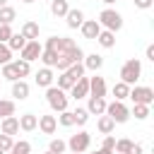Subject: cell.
Here are the masks:
<instances>
[{"label":"cell","mask_w":154,"mask_h":154,"mask_svg":"<svg viewBox=\"0 0 154 154\" xmlns=\"http://www.w3.org/2000/svg\"><path fill=\"white\" fill-rule=\"evenodd\" d=\"M96 22L101 24V29H108V31H113V34L123 29V17H120V12H116V10H111V7L101 10V14H99Z\"/></svg>","instance_id":"6da1fadb"},{"label":"cell","mask_w":154,"mask_h":154,"mask_svg":"<svg viewBox=\"0 0 154 154\" xmlns=\"http://www.w3.org/2000/svg\"><path fill=\"white\" fill-rule=\"evenodd\" d=\"M140 75H142V63H140L137 58H130V60L123 63V67H120V82L135 84V82L140 79Z\"/></svg>","instance_id":"7a4b0ae2"},{"label":"cell","mask_w":154,"mask_h":154,"mask_svg":"<svg viewBox=\"0 0 154 154\" xmlns=\"http://www.w3.org/2000/svg\"><path fill=\"white\" fill-rule=\"evenodd\" d=\"M46 101H48V106L53 108V111H65L67 108V94L60 89V87H46Z\"/></svg>","instance_id":"3957f363"},{"label":"cell","mask_w":154,"mask_h":154,"mask_svg":"<svg viewBox=\"0 0 154 154\" xmlns=\"http://www.w3.org/2000/svg\"><path fill=\"white\" fill-rule=\"evenodd\" d=\"M106 116L113 118V123H128L130 118V108L123 103V101H113V103H106Z\"/></svg>","instance_id":"277c9868"},{"label":"cell","mask_w":154,"mask_h":154,"mask_svg":"<svg viewBox=\"0 0 154 154\" xmlns=\"http://www.w3.org/2000/svg\"><path fill=\"white\" fill-rule=\"evenodd\" d=\"M89 144H91V135L89 132H77V135H72L70 140H67V147H70V152H87L89 149Z\"/></svg>","instance_id":"5b68a950"},{"label":"cell","mask_w":154,"mask_h":154,"mask_svg":"<svg viewBox=\"0 0 154 154\" xmlns=\"http://www.w3.org/2000/svg\"><path fill=\"white\" fill-rule=\"evenodd\" d=\"M128 96H130L135 103H147V106H149V103L154 101V89H152V87H132Z\"/></svg>","instance_id":"8992f818"},{"label":"cell","mask_w":154,"mask_h":154,"mask_svg":"<svg viewBox=\"0 0 154 154\" xmlns=\"http://www.w3.org/2000/svg\"><path fill=\"white\" fill-rule=\"evenodd\" d=\"M41 51H43V46L38 43V38H36V41H26V43H24V48L19 51V58H22V60H26V63H31V60H38Z\"/></svg>","instance_id":"52a82bcc"},{"label":"cell","mask_w":154,"mask_h":154,"mask_svg":"<svg viewBox=\"0 0 154 154\" xmlns=\"http://www.w3.org/2000/svg\"><path fill=\"white\" fill-rule=\"evenodd\" d=\"M70 96L75 99V101H79V99H84V96H89V77H79L72 87H70Z\"/></svg>","instance_id":"ba28073f"},{"label":"cell","mask_w":154,"mask_h":154,"mask_svg":"<svg viewBox=\"0 0 154 154\" xmlns=\"http://www.w3.org/2000/svg\"><path fill=\"white\" fill-rule=\"evenodd\" d=\"M79 29H82V36H84V38L96 41V36H99V31H101V24H99L96 19H84Z\"/></svg>","instance_id":"9c48e42d"},{"label":"cell","mask_w":154,"mask_h":154,"mask_svg":"<svg viewBox=\"0 0 154 154\" xmlns=\"http://www.w3.org/2000/svg\"><path fill=\"white\" fill-rule=\"evenodd\" d=\"M89 96H106V79L103 77H89Z\"/></svg>","instance_id":"30bf717a"},{"label":"cell","mask_w":154,"mask_h":154,"mask_svg":"<svg viewBox=\"0 0 154 154\" xmlns=\"http://www.w3.org/2000/svg\"><path fill=\"white\" fill-rule=\"evenodd\" d=\"M36 128H38L43 135H53V132L58 130V120H55V116H41Z\"/></svg>","instance_id":"8fae6325"},{"label":"cell","mask_w":154,"mask_h":154,"mask_svg":"<svg viewBox=\"0 0 154 154\" xmlns=\"http://www.w3.org/2000/svg\"><path fill=\"white\" fill-rule=\"evenodd\" d=\"M87 111H89V116H101L106 111V99L103 96H89Z\"/></svg>","instance_id":"7c38bea8"},{"label":"cell","mask_w":154,"mask_h":154,"mask_svg":"<svg viewBox=\"0 0 154 154\" xmlns=\"http://www.w3.org/2000/svg\"><path fill=\"white\" fill-rule=\"evenodd\" d=\"M0 132H5V135H17L19 132V120L14 118V116H7V118H2V123H0Z\"/></svg>","instance_id":"4fadbf2b"},{"label":"cell","mask_w":154,"mask_h":154,"mask_svg":"<svg viewBox=\"0 0 154 154\" xmlns=\"http://www.w3.org/2000/svg\"><path fill=\"white\" fill-rule=\"evenodd\" d=\"M17 120H19V130H24V132L36 130V125H38V118H36L34 113H24V116H19Z\"/></svg>","instance_id":"5bb4252c"},{"label":"cell","mask_w":154,"mask_h":154,"mask_svg":"<svg viewBox=\"0 0 154 154\" xmlns=\"http://www.w3.org/2000/svg\"><path fill=\"white\" fill-rule=\"evenodd\" d=\"M96 43H99L101 48H113V46H116V34L108 31V29H101L99 36H96Z\"/></svg>","instance_id":"9a60e30c"},{"label":"cell","mask_w":154,"mask_h":154,"mask_svg":"<svg viewBox=\"0 0 154 154\" xmlns=\"http://www.w3.org/2000/svg\"><path fill=\"white\" fill-rule=\"evenodd\" d=\"M34 79H36V84H38V87H51L55 77H53V70H51V67H41V70L36 72V77H34Z\"/></svg>","instance_id":"2e32d148"},{"label":"cell","mask_w":154,"mask_h":154,"mask_svg":"<svg viewBox=\"0 0 154 154\" xmlns=\"http://www.w3.org/2000/svg\"><path fill=\"white\" fill-rule=\"evenodd\" d=\"M12 96H14L17 101H24V99L29 96V84H26L24 79H17V82H12Z\"/></svg>","instance_id":"e0dca14e"},{"label":"cell","mask_w":154,"mask_h":154,"mask_svg":"<svg viewBox=\"0 0 154 154\" xmlns=\"http://www.w3.org/2000/svg\"><path fill=\"white\" fill-rule=\"evenodd\" d=\"M65 19H67V26H70V29H77V26H82V22H84V12H82V10H67Z\"/></svg>","instance_id":"ac0fdd59"},{"label":"cell","mask_w":154,"mask_h":154,"mask_svg":"<svg viewBox=\"0 0 154 154\" xmlns=\"http://www.w3.org/2000/svg\"><path fill=\"white\" fill-rule=\"evenodd\" d=\"M19 34H22L26 41H36V38H38V24H36V22H24Z\"/></svg>","instance_id":"d6986e66"},{"label":"cell","mask_w":154,"mask_h":154,"mask_svg":"<svg viewBox=\"0 0 154 154\" xmlns=\"http://www.w3.org/2000/svg\"><path fill=\"white\" fill-rule=\"evenodd\" d=\"M84 70H91V72H96V70H101V65H103V58L99 55V53H91V55H84Z\"/></svg>","instance_id":"ffe728a7"},{"label":"cell","mask_w":154,"mask_h":154,"mask_svg":"<svg viewBox=\"0 0 154 154\" xmlns=\"http://www.w3.org/2000/svg\"><path fill=\"white\" fill-rule=\"evenodd\" d=\"M96 128H99V132H101V135H111V132H113V128H116V123H113V118H111V116H103V113H101V118H99Z\"/></svg>","instance_id":"44dd1931"},{"label":"cell","mask_w":154,"mask_h":154,"mask_svg":"<svg viewBox=\"0 0 154 154\" xmlns=\"http://www.w3.org/2000/svg\"><path fill=\"white\" fill-rule=\"evenodd\" d=\"M38 60L43 63V67H55L58 53H55V51H51V48H43V51H41V55H38Z\"/></svg>","instance_id":"7402d4cb"},{"label":"cell","mask_w":154,"mask_h":154,"mask_svg":"<svg viewBox=\"0 0 154 154\" xmlns=\"http://www.w3.org/2000/svg\"><path fill=\"white\" fill-rule=\"evenodd\" d=\"M111 91H113L116 101H123V99H128V94H130V84H125V82H116Z\"/></svg>","instance_id":"603a6c76"},{"label":"cell","mask_w":154,"mask_h":154,"mask_svg":"<svg viewBox=\"0 0 154 154\" xmlns=\"http://www.w3.org/2000/svg\"><path fill=\"white\" fill-rule=\"evenodd\" d=\"M17 19V12H14V7H10V5H2L0 7V24H12Z\"/></svg>","instance_id":"cb8c5ba5"},{"label":"cell","mask_w":154,"mask_h":154,"mask_svg":"<svg viewBox=\"0 0 154 154\" xmlns=\"http://www.w3.org/2000/svg\"><path fill=\"white\" fill-rule=\"evenodd\" d=\"M75 82H77V79H75L67 70H63V72H60V77H58V87H60L63 91H70V87H72Z\"/></svg>","instance_id":"d4e9b609"},{"label":"cell","mask_w":154,"mask_h":154,"mask_svg":"<svg viewBox=\"0 0 154 154\" xmlns=\"http://www.w3.org/2000/svg\"><path fill=\"white\" fill-rule=\"evenodd\" d=\"M67 0H51V12L55 14V17H65L67 14Z\"/></svg>","instance_id":"484cf974"},{"label":"cell","mask_w":154,"mask_h":154,"mask_svg":"<svg viewBox=\"0 0 154 154\" xmlns=\"http://www.w3.org/2000/svg\"><path fill=\"white\" fill-rule=\"evenodd\" d=\"M2 70H0V75L7 79V82H17L19 79V75H17V70H14V65L12 63H5V65H0Z\"/></svg>","instance_id":"4316f807"},{"label":"cell","mask_w":154,"mask_h":154,"mask_svg":"<svg viewBox=\"0 0 154 154\" xmlns=\"http://www.w3.org/2000/svg\"><path fill=\"white\" fill-rule=\"evenodd\" d=\"M24 43H26V38H24L22 34H12L10 41H7V48H10V51H22Z\"/></svg>","instance_id":"83f0119b"},{"label":"cell","mask_w":154,"mask_h":154,"mask_svg":"<svg viewBox=\"0 0 154 154\" xmlns=\"http://www.w3.org/2000/svg\"><path fill=\"white\" fill-rule=\"evenodd\" d=\"M12 65H14V70H17V75H19V79L22 77H26L29 72H31V63H26V60H12Z\"/></svg>","instance_id":"f1b7e54d"},{"label":"cell","mask_w":154,"mask_h":154,"mask_svg":"<svg viewBox=\"0 0 154 154\" xmlns=\"http://www.w3.org/2000/svg\"><path fill=\"white\" fill-rule=\"evenodd\" d=\"M132 140H128V137H123V140H116V147H113V152H118V154H130V149H132Z\"/></svg>","instance_id":"f546056e"},{"label":"cell","mask_w":154,"mask_h":154,"mask_svg":"<svg viewBox=\"0 0 154 154\" xmlns=\"http://www.w3.org/2000/svg\"><path fill=\"white\" fill-rule=\"evenodd\" d=\"M14 116V101L12 99H0V118Z\"/></svg>","instance_id":"4dcf8cb0"},{"label":"cell","mask_w":154,"mask_h":154,"mask_svg":"<svg viewBox=\"0 0 154 154\" xmlns=\"http://www.w3.org/2000/svg\"><path fill=\"white\" fill-rule=\"evenodd\" d=\"M10 154H31V144H29L26 140H19V142H14V144H12Z\"/></svg>","instance_id":"1f68e13d"},{"label":"cell","mask_w":154,"mask_h":154,"mask_svg":"<svg viewBox=\"0 0 154 154\" xmlns=\"http://www.w3.org/2000/svg\"><path fill=\"white\" fill-rule=\"evenodd\" d=\"M55 120H58V123H60L63 128H72V125H75V118H72V111H67V108H65V111H60V116H58Z\"/></svg>","instance_id":"d6a6232c"},{"label":"cell","mask_w":154,"mask_h":154,"mask_svg":"<svg viewBox=\"0 0 154 154\" xmlns=\"http://www.w3.org/2000/svg\"><path fill=\"white\" fill-rule=\"evenodd\" d=\"M132 116H135L137 120H144V118H149V106H147V103H135V108H132Z\"/></svg>","instance_id":"836d02e7"},{"label":"cell","mask_w":154,"mask_h":154,"mask_svg":"<svg viewBox=\"0 0 154 154\" xmlns=\"http://www.w3.org/2000/svg\"><path fill=\"white\" fill-rule=\"evenodd\" d=\"M72 118H75V125H84L89 120V111L87 108H77V111H72Z\"/></svg>","instance_id":"e575fe53"},{"label":"cell","mask_w":154,"mask_h":154,"mask_svg":"<svg viewBox=\"0 0 154 154\" xmlns=\"http://www.w3.org/2000/svg\"><path fill=\"white\" fill-rule=\"evenodd\" d=\"M48 149H51V152H55V154H63V152L67 149V142H63L60 137H55V140H51Z\"/></svg>","instance_id":"d590c367"},{"label":"cell","mask_w":154,"mask_h":154,"mask_svg":"<svg viewBox=\"0 0 154 154\" xmlns=\"http://www.w3.org/2000/svg\"><path fill=\"white\" fill-rule=\"evenodd\" d=\"M70 65H72V60H70V55H67V53H60V55H58V60H55V67H58V70L63 72V70H67Z\"/></svg>","instance_id":"8d00e7d4"},{"label":"cell","mask_w":154,"mask_h":154,"mask_svg":"<svg viewBox=\"0 0 154 154\" xmlns=\"http://www.w3.org/2000/svg\"><path fill=\"white\" fill-rule=\"evenodd\" d=\"M12 63V51L7 48V43H0V65Z\"/></svg>","instance_id":"74e56055"},{"label":"cell","mask_w":154,"mask_h":154,"mask_svg":"<svg viewBox=\"0 0 154 154\" xmlns=\"http://www.w3.org/2000/svg\"><path fill=\"white\" fill-rule=\"evenodd\" d=\"M67 72H70L75 79H79V77L84 75V65H82V63H72V65L67 67Z\"/></svg>","instance_id":"f35d334b"},{"label":"cell","mask_w":154,"mask_h":154,"mask_svg":"<svg viewBox=\"0 0 154 154\" xmlns=\"http://www.w3.org/2000/svg\"><path fill=\"white\" fill-rule=\"evenodd\" d=\"M12 34H14V31H12V26H10V24H0V43H7Z\"/></svg>","instance_id":"ab89813d"},{"label":"cell","mask_w":154,"mask_h":154,"mask_svg":"<svg viewBox=\"0 0 154 154\" xmlns=\"http://www.w3.org/2000/svg\"><path fill=\"white\" fill-rule=\"evenodd\" d=\"M12 144H14V142H12V137H10V135H5V132H0V149H2L5 154L12 149Z\"/></svg>","instance_id":"60d3db41"},{"label":"cell","mask_w":154,"mask_h":154,"mask_svg":"<svg viewBox=\"0 0 154 154\" xmlns=\"http://www.w3.org/2000/svg\"><path fill=\"white\" fill-rule=\"evenodd\" d=\"M67 55H70V60H72V63H82V60H84V51H82L79 46H75Z\"/></svg>","instance_id":"b9f144b4"},{"label":"cell","mask_w":154,"mask_h":154,"mask_svg":"<svg viewBox=\"0 0 154 154\" xmlns=\"http://www.w3.org/2000/svg\"><path fill=\"white\" fill-rule=\"evenodd\" d=\"M101 147H103V149H108V152H113V147H116V137H113V135H106Z\"/></svg>","instance_id":"7bdbcfd3"},{"label":"cell","mask_w":154,"mask_h":154,"mask_svg":"<svg viewBox=\"0 0 154 154\" xmlns=\"http://www.w3.org/2000/svg\"><path fill=\"white\" fill-rule=\"evenodd\" d=\"M154 5V0H135V7H140V10H149Z\"/></svg>","instance_id":"ee69618b"},{"label":"cell","mask_w":154,"mask_h":154,"mask_svg":"<svg viewBox=\"0 0 154 154\" xmlns=\"http://www.w3.org/2000/svg\"><path fill=\"white\" fill-rule=\"evenodd\" d=\"M144 53H147V60H154V46H147Z\"/></svg>","instance_id":"f6af8a7d"},{"label":"cell","mask_w":154,"mask_h":154,"mask_svg":"<svg viewBox=\"0 0 154 154\" xmlns=\"http://www.w3.org/2000/svg\"><path fill=\"white\" fill-rule=\"evenodd\" d=\"M130 154H142V144H132V149H130Z\"/></svg>","instance_id":"bcb514c9"},{"label":"cell","mask_w":154,"mask_h":154,"mask_svg":"<svg viewBox=\"0 0 154 154\" xmlns=\"http://www.w3.org/2000/svg\"><path fill=\"white\" fill-rule=\"evenodd\" d=\"M94 154H116V152H108V149H103V147H101V149H96Z\"/></svg>","instance_id":"7dc6e473"},{"label":"cell","mask_w":154,"mask_h":154,"mask_svg":"<svg viewBox=\"0 0 154 154\" xmlns=\"http://www.w3.org/2000/svg\"><path fill=\"white\" fill-rule=\"evenodd\" d=\"M101 2H106V5H113V2H116V0H101Z\"/></svg>","instance_id":"c3c4849f"},{"label":"cell","mask_w":154,"mask_h":154,"mask_svg":"<svg viewBox=\"0 0 154 154\" xmlns=\"http://www.w3.org/2000/svg\"><path fill=\"white\" fill-rule=\"evenodd\" d=\"M22 2H26V5H31V2H34V0H22Z\"/></svg>","instance_id":"681fc988"},{"label":"cell","mask_w":154,"mask_h":154,"mask_svg":"<svg viewBox=\"0 0 154 154\" xmlns=\"http://www.w3.org/2000/svg\"><path fill=\"white\" fill-rule=\"evenodd\" d=\"M2 5H7V0H0V7H2Z\"/></svg>","instance_id":"f907efd6"},{"label":"cell","mask_w":154,"mask_h":154,"mask_svg":"<svg viewBox=\"0 0 154 154\" xmlns=\"http://www.w3.org/2000/svg\"><path fill=\"white\" fill-rule=\"evenodd\" d=\"M46 154H55V152H51V149H48V152H46Z\"/></svg>","instance_id":"816d5d0a"},{"label":"cell","mask_w":154,"mask_h":154,"mask_svg":"<svg viewBox=\"0 0 154 154\" xmlns=\"http://www.w3.org/2000/svg\"><path fill=\"white\" fill-rule=\"evenodd\" d=\"M0 154H5V152H2V149H0Z\"/></svg>","instance_id":"f5cc1de1"}]
</instances>
